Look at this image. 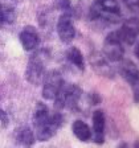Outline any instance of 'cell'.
I'll list each match as a JSON object with an SVG mask.
<instances>
[{"mask_svg": "<svg viewBox=\"0 0 139 148\" xmlns=\"http://www.w3.org/2000/svg\"><path fill=\"white\" fill-rule=\"evenodd\" d=\"M33 128H34V138L39 142H48L57 134L64 123V116L61 112H50L45 103L37 102L33 111Z\"/></svg>", "mask_w": 139, "mask_h": 148, "instance_id": "cell-1", "label": "cell"}, {"mask_svg": "<svg viewBox=\"0 0 139 148\" xmlns=\"http://www.w3.org/2000/svg\"><path fill=\"white\" fill-rule=\"evenodd\" d=\"M49 58V53L46 49H40L31 54L25 69V78L31 85H40L45 75V64Z\"/></svg>", "mask_w": 139, "mask_h": 148, "instance_id": "cell-2", "label": "cell"}, {"mask_svg": "<svg viewBox=\"0 0 139 148\" xmlns=\"http://www.w3.org/2000/svg\"><path fill=\"white\" fill-rule=\"evenodd\" d=\"M82 97V89L76 83H68L61 87L58 94L56 95L54 107L57 110H72L74 111L77 108L80 99Z\"/></svg>", "mask_w": 139, "mask_h": 148, "instance_id": "cell-3", "label": "cell"}, {"mask_svg": "<svg viewBox=\"0 0 139 148\" xmlns=\"http://www.w3.org/2000/svg\"><path fill=\"white\" fill-rule=\"evenodd\" d=\"M120 16V9L114 0H97L90 7V18L103 23H117Z\"/></svg>", "mask_w": 139, "mask_h": 148, "instance_id": "cell-4", "label": "cell"}, {"mask_svg": "<svg viewBox=\"0 0 139 148\" xmlns=\"http://www.w3.org/2000/svg\"><path fill=\"white\" fill-rule=\"evenodd\" d=\"M103 56L111 62L122 61L125 56V48L118 32H111L103 41Z\"/></svg>", "mask_w": 139, "mask_h": 148, "instance_id": "cell-5", "label": "cell"}, {"mask_svg": "<svg viewBox=\"0 0 139 148\" xmlns=\"http://www.w3.org/2000/svg\"><path fill=\"white\" fill-rule=\"evenodd\" d=\"M64 83V77L58 70H50L43 78V97L48 101H53Z\"/></svg>", "mask_w": 139, "mask_h": 148, "instance_id": "cell-6", "label": "cell"}, {"mask_svg": "<svg viewBox=\"0 0 139 148\" xmlns=\"http://www.w3.org/2000/svg\"><path fill=\"white\" fill-rule=\"evenodd\" d=\"M119 74L130 86L133 87L134 91V101L138 102V86H139V70L136 68V65L134 64L131 60H123L119 61Z\"/></svg>", "mask_w": 139, "mask_h": 148, "instance_id": "cell-7", "label": "cell"}, {"mask_svg": "<svg viewBox=\"0 0 139 148\" xmlns=\"http://www.w3.org/2000/svg\"><path fill=\"white\" fill-rule=\"evenodd\" d=\"M57 34H58L60 40L64 44H70L74 40V37H76V28L73 25L70 9L62 12V15L60 16L58 21H57Z\"/></svg>", "mask_w": 139, "mask_h": 148, "instance_id": "cell-8", "label": "cell"}, {"mask_svg": "<svg viewBox=\"0 0 139 148\" xmlns=\"http://www.w3.org/2000/svg\"><path fill=\"white\" fill-rule=\"evenodd\" d=\"M19 40L27 52H32L40 44V36H39V32L36 28L32 25H27L23 28L20 34H19Z\"/></svg>", "mask_w": 139, "mask_h": 148, "instance_id": "cell-9", "label": "cell"}, {"mask_svg": "<svg viewBox=\"0 0 139 148\" xmlns=\"http://www.w3.org/2000/svg\"><path fill=\"white\" fill-rule=\"evenodd\" d=\"M138 20L130 18V20H126L123 23L118 34H119L122 42H126L127 45H134L136 42V38H138Z\"/></svg>", "mask_w": 139, "mask_h": 148, "instance_id": "cell-10", "label": "cell"}, {"mask_svg": "<svg viewBox=\"0 0 139 148\" xmlns=\"http://www.w3.org/2000/svg\"><path fill=\"white\" fill-rule=\"evenodd\" d=\"M106 131V116L102 110H96L93 112V132H94V143L103 144L105 143Z\"/></svg>", "mask_w": 139, "mask_h": 148, "instance_id": "cell-11", "label": "cell"}, {"mask_svg": "<svg viewBox=\"0 0 139 148\" xmlns=\"http://www.w3.org/2000/svg\"><path fill=\"white\" fill-rule=\"evenodd\" d=\"M90 64H92L93 69L102 77H109L113 78L114 77V71L110 68V65L107 64V60L105 58V56H101L98 52L92 54L90 57Z\"/></svg>", "mask_w": 139, "mask_h": 148, "instance_id": "cell-12", "label": "cell"}, {"mask_svg": "<svg viewBox=\"0 0 139 148\" xmlns=\"http://www.w3.org/2000/svg\"><path fill=\"white\" fill-rule=\"evenodd\" d=\"M15 140L19 145L24 148H31L34 144V134L28 126H23L15 131Z\"/></svg>", "mask_w": 139, "mask_h": 148, "instance_id": "cell-13", "label": "cell"}, {"mask_svg": "<svg viewBox=\"0 0 139 148\" xmlns=\"http://www.w3.org/2000/svg\"><path fill=\"white\" fill-rule=\"evenodd\" d=\"M72 131H73L74 136L78 140H81V142H89L90 138H92V130H90V127L81 119H77L73 122Z\"/></svg>", "mask_w": 139, "mask_h": 148, "instance_id": "cell-14", "label": "cell"}, {"mask_svg": "<svg viewBox=\"0 0 139 148\" xmlns=\"http://www.w3.org/2000/svg\"><path fill=\"white\" fill-rule=\"evenodd\" d=\"M66 60H68L72 65H74L77 69H80L81 71L85 70V60H83V56L78 48L72 46L70 49L66 52Z\"/></svg>", "mask_w": 139, "mask_h": 148, "instance_id": "cell-15", "label": "cell"}, {"mask_svg": "<svg viewBox=\"0 0 139 148\" xmlns=\"http://www.w3.org/2000/svg\"><path fill=\"white\" fill-rule=\"evenodd\" d=\"M16 20V11L9 4H0V23L1 24H13Z\"/></svg>", "mask_w": 139, "mask_h": 148, "instance_id": "cell-16", "label": "cell"}, {"mask_svg": "<svg viewBox=\"0 0 139 148\" xmlns=\"http://www.w3.org/2000/svg\"><path fill=\"white\" fill-rule=\"evenodd\" d=\"M56 8L65 12V11H69L70 9V0H54Z\"/></svg>", "mask_w": 139, "mask_h": 148, "instance_id": "cell-17", "label": "cell"}, {"mask_svg": "<svg viewBox=\"0 0 139 148\" xmlns=\"http://www.w3.org/2000/svg\"><path fill=\"white\" fill-rule=\"evenodd\" d=\"M125 3H126V5L129 7L130 9H133V11H136V9H138L139 0H125Z\"/></svg>", "mask_w": 139, "mask_h": 148, "instance_id": "cell-18", "label": "cell"}, {"mask_svg": "<svg viewBox=\"0 0 139 148\" xmlns=\"http://www.w3.org/2000/svg\"><path fill=\"white\" fill-rule=\"evenodd\" d=\"M0 122H1V124H3L4 127L8 124V116H7V112L1 108V106H0Z\"/></svg>", "mask_w": 139, "mask_h": 148, "instance_id": "cell-19", "label": "cell"}, {"mask_svg": "<svg viewBox=\"0 0 139 148\" xmlns=\"http://www.w3.org/2000/svg\"><path fill=\"white\" fill-rule=\"evenodd\" d=\"M90 101H92V105H98V103H101V97L98 95V94H90L89 95Z\"/></svg>", "mask_w": 139, "mask_h": 148, "instance_id": "cell-20", "label": "cell"}, {"mask_svg": "<svg viewBox=\"0 0 139 148\" xmlns=\"http://www.w3.org/2000/svg\"><path fill=\"white\" fill-rule=\"evenodd\" d=\"M117 148H130V147H129V144H127L126 142H122V143H119V144H118Z\"/></svg>", "mask_w": 139, "mask_h": 148, "instance_id": "cell-21", "label": "cell"}]
</instances>
